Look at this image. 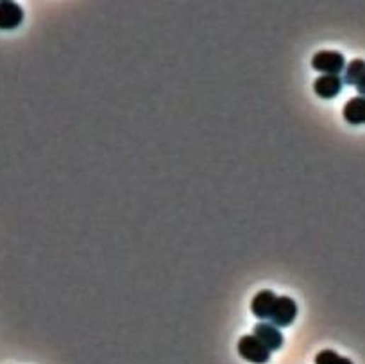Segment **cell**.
<instances>
[{"instance_id":"1","label":"cell","mask_w":365,"mask_h":364,"mask_svg":"<svg viewBox=\"0 0 365 364\" xmlns=\"http://www.w3.org/2000/svg\"><path fill=\"white\" fill-rule=\"evenodd\" d=\"M237 348H238V355L252 364H265L267 360H271L272 352L254 334L242 336Z\"/></svg>"},{"instance_id":"11","label":"cell","mask_w":365,"mask_h":364,"mask_svg":"<svg viewBox=\"0 0 365 364\" xmlns=\"http://www.w3.org/2000/svg\"><path fill=\"white\" fill-rule=\"evenodd\" d=\"M354 87H356V92H358V95H364V97H365V76L361 77V79L358 81V83L354 84Z\"/></svg>"},{"instance_id":"8","label":"cell","mask_w":365,"mask_h":364,"mask_svg":"<svg viewBox=\"0 0 365 364\" xmlns=\"http://www.w3.org/2000/svg\"><path fill=\"white\" fill-rule=\"evenodd\" d=\"M344 118L346 122L353 126L365 124V97L364 95H356V97L349 99L344 106Z\"/></svg>"},{"instance_id":"7","label":"cell","mask_w":365,"mask_h":364,"mask_svg":"<svg viewBox=\"0 0 365 364\" xmlns=\"http://www.w3.org/2000/svg\"><path fill=\"white\" fill-rule=\"evenodd\" d=\"M276 298H278V296L272 291L257 292L251 302V312L257 316L258 319H269L272 314V309H274Z\"/></svg>"},{"instance_id":"3","label":"cell","mask_w":365,"mask_h":364,"mask_svg":"<svg viewBox=\"0 0 365 364\" xmlns=\"http://www.w3.org/2000/svg\"><path fill=\"white\" fill-rule=\"evenodd\" d=\"M296 316H298V304H296L290 296H278L276 298L274 309H272L271 321L272 325L283 329V326H290L294 323Z\"/></svg>"},{"instance_id":"6","label":"cell","mask_w":365,"mask_h":364,"mask_svg":"<svg viewBox=\"0 0 365 364\" xmlns=\"http://www.w3.org/2000/svg\"><path fill=\"white\" fill-rule=\"evenodd\" d=\"M342 77L340 76H320L313 83V92L320 99H335L342 92Z\"/></svg>"},{"instance_id":"9","label":"cell","mask_w":365,"mask_h":364,"mask_svg":"<svg viewBox=\"0 0 365 364\" xmlns=\"http://www.w3.org/2000/svg\"><path fill=\"white\" fill-rule=\"evenodd\" d=\"M365 76V60H353L351 63L346 65L344 69V76H342V83L344 84H356L361 77Z\"/></svg>"},{"instance_id":"2","label":"cell","mask_w":365,"mask_h":364,"mask_svg":"<svg viewBox=\"0 0 365 364\" xmlns=\"http://www.w3.org/2000/svg\"><path fill=\"white\" fill-rule=\"evenodd\" d=\"M312 67L322 76H339L346 69V57L337 50H320L312 57Z\"/></svg>"},{"instance_id":"10","label":"cell","mask_w":365,"mask_h":364,"mask_svg":"<svg viewBox=\"0 0 365 364\" xmlns=\"http://www.w3.org/2000/svg\"><path fill=\"white\" fill-rule=\"evenodd\" d=\"M315 364H354L353 360L347 359V357H342L339 355L337 352H333V350H322V352H319L315 355V360H313Z\"/></svg>"},{"instance_id":"4","label":"cell","mask_w":365,"mask_h":364,"mask_svg":"<svg viewBox=\"0 0 365 364\" xmlns=\"http://www.w3.org/2000/svg\"><path fill=\"white\" fill-rule=\"evenodd\" d=\"M23 11L16 2L0 0V31H13L22 23Z\"/></svg>"},{"instance_id":"5","label":"cell","mask_w":365,"mask_h":364,"mask_svg":"<svg viewBox=\"0 0 365 364\" xmlns=\"http://www.w3.org/2000/svg\"><path fill=\"white\" fill-rule=\"evenodd\" d=\"M254 336L267 346L271 352H276L283 346V334L279 332L278 326H274L272 323H258L254 329H252Z\"/></svg>"}]
</instances>
